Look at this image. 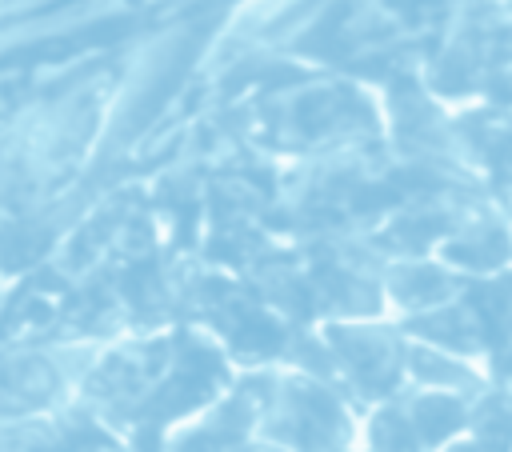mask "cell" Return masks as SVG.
I'll use <instances>...</instances> for the list:
<instances>
[{
    "label": "cell",
    "instance_id": "1",
    "mask_svg": "<svg viewBox=\"0 0 512 452\" xmlns=\"http://www.w3.org/2000/svg\"><path fill=\"white\" fill-rule=\"evenodd\" d=\"M8 4H12V0H0V12H4V8H8Z\"/></svg>",
    "mask_w": 512,
    "mask_h": 452
}]
</instances>
